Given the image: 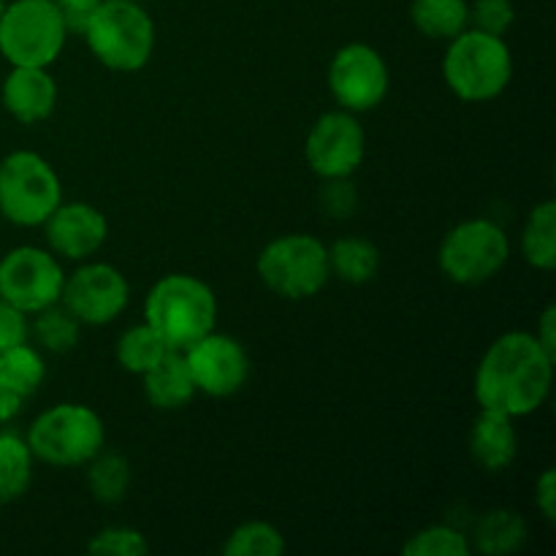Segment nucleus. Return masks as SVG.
Segmentation results:
<instances>
[{
	"instance_id": "nucleus-1",
	"label": "nucleus",
	"mask_w": 556,
	"mask_h": 556,
	"mask_svg": "<svg viewBox=\"0 0 556 556\" xmlns=\"http://www.w3.org/2000/svg\"><path fill=\"white\" fill-rule=\"evenodd\" d=\"M554 364L556 358L543 351L532 331H505L478 362L476 402L514 421L532 416L552 394Z\"/></svg>"
},
{
	"instance_id": "nucleus-2",
	"label": "nucleus",
	"mask_w": 556,
	"mask_h": 556,
	"mask_svg": "<svg viewBox=\"0 0 556 556\" xmlns=\"http://www.w3.org/2000/svg\"><path fill=\"white\" fill-rule=\"evenodd\" d=\"M217 320V299L210 282L193 275H166L150 288L144 302V324L166 342L168 351H188L210 334Z\"/></svg>"
},
{
	"instance_id": "nucleus-3",
	"label": "nucleus",
	"mask_w": 556,
	"mask_h": 556,
	"mask_svg": "<svg viewBox=\"0 0 556 556\" xmlns=\"http://www.w3.org/2000/svg\"><path fill=\"white\" fill-rule=\"evenodd\" d=\"M81 36L98 63L119 74L141 71L155 52V22L130 0H101L87 14Z\"/></svg>"
},
{
	"instance_id": "nucleus-4",
	"label": "nucleus",
	"mask_w": 556,
	"mask_h": 556,
	"mask_svg": "<svg viewBox=\"0 0 556 556\" xmlns=\"http://www.w3.org/2000/svg\"><path fill=\"white\" fill-rule=\"evenodd\" d=\"M443 79L456 98L470 103L494 101L514 79V54L503 36L467 27L448 41Z\"/></svg>"
},
{
	"instance_id": "nucleus-5",
	"label": "nucleus",
	"mask_w": 556,
	"mask_h": 556,
	"mask_svg": "<svg viewBox=\"0 0 556 556\" xmlns=\"http://www.w3.org/2000/svg\"><path fill=\"white\" fill-rule=\"evenodd\" d=\"M36 462L52 467H81L103 451L106 429L92 407L63 402L43 410L25 434Z\"/></svg>"
},
{
	"instance_id": "nucleus-6",
	"label": "nucleus",
	"mask_w": 556,
	"mask_h": 556,
	"mask_svg": "<svg viewBox=\"0 0 556 556\" xmlns=\"http://www.w3.org/2000/svg\"><path fill=\"white\" fill-rule=\"evenodd\" d=\"M68 33L54 0H14L0 14V54L11 65L49 68L63 52Z\"/></svg>"
},
{
	"instance_id": "nucleus-7",
	"label": "nucleus",
	"mask_w": 556,
	"mask_h": 556,
	"mask_svg": "<svg viewBox=\"0 0 556 556\" xmlns=\"http://www.w3.org/2000/svg\"><path fill=\"white\" fill-rule=\"evenodd\" d=\"M63 201V185L47 157L16 150L0 161V215L14 226L36 228Z\"/></svg>"
},
{
	"instance_id": "nucleus-8",
	"label": "nucleus",
	"mask_w": 556,
	"mask_h": 556,
	"mask_svg": "<svg viewBox=\"0 0 556 556\" xmlns=\"http://www.w3.org/2000/svg\"><path fill=\"white\" fill-rule=\"evenodd\" d=\"M261 282L282 299H309L331 280L329 250L309 233H282L271 239L255 261Z\"/></svg>"
},
{
	"instance_id": "nucleus-9",
	"label": "nucleus",
	"mask_w": 556,
	"mask_h": 556,
	"mask_svg": "<svg viewBox=\"0 0 556 556\" xmlns=\"http://www.w3.org/2000/svg\"><path fill=\"white\" fill-rule=\"evenodd\" d=\"M510 258V239L503 226L486 217L462 220L445 233L438 266L456 286H481L497 277Z\"/></svg>"
},
{
	"instance_id": "nucleus-10",
	"label": "nucleus",
	"mask_w": 556,
	"mask_h": 556,
	"mask_svg": "<svg viewBox=\"0 0 556 556\" xmlns=\"http://www.w3.org/2000/svg\"><path fill=\"white\" fill-rule=\"evenodd\" d=\"M63 282L65 271L52 250L22 244L0 258V296L25 315L58 304Z\"/></svg>"
},
{
	"instance_id": "nucleus-11",
	"label": "nucleus",
	"mask_w": 556,
	"mask_h": 556,
	"mask_svg": "<svg viewBox=\"0 0 556 556\" xmlns=\"http://www.w3.org/2000/svg\"><path fill=\"white\" fill-rule=\"evenodd\" d=\"M391 74L383 54L369 43H345L329 63V90L340 109L353 114L372 112L389 96Z\"/></svg>"
},
{
	"instance_id": "nucleus-12",
	"label": "nucleus",
	"mask_w": 556,
	"mask_h": 556,
	"mask_svg": "<svg viewBox=\"0 0 556 556\" xmlns=\"http://www.w3.org/2000/svg\"><path fill=\"white\" fill-rule=\"evenodd\" d=\"M130 302V286L123 271L103 261L81 264L65 275L60 304L81 326H106L123 315Z\"/></svg>"
},
{
	"instance_id": "nucleus-13",
	"label": "nucleus",
	"mask_w": 556,
	"mask_h": 556,
	"mask_svg": "<svg viewBox=\"0 0 556 556\" xmlns=\"http://www.w3.org/2000/svg\"><path fill=\"white\" fill-rule=\"evenodd\" d=\"M367 134L358 117L345 109H334L315 119L304 141V157L320 179L353 177L364 163Z\"/></svg>"
},
{
	"instance_id": "nucleus-14",
	"label": "nucleus",
	"mask_w": 556,
	"mask_h": 556,
	"mask_svg": "<svg viewBox=\"0 0 556 556\" xmlns=\"http://www.w3.org/2000/svg\"><path fill=\"white\" fill-rule=\"evenodd\" d=\"M185 353L190 378H193L195 391L206 396H233L242 391L250 375V358L242 342L228 334H217L215 329L195 340Z\"/></svg>"
},
{
	"instance_id": "nucleus-15",
	"label": "nucleus",
	"mask_w": 556,
	"mask_h": 556,
	"mask_svg": "<svg viewBox=\"0 0 556 556\" xmlns=\"http://www.w3.org/2000/svg\"><path fill=\"white\" fill-rule=\"evenodd\" d=\"M49 250L60 258L87 261L103 248L109 237V223L101 210L87 201H60L58 210L43 223Z\"/></svg>"
},
{
	"instance_id": "nucleus-16",
	"label": "nucleus",
	"mask_w": 556,
	"mask_h": 556,
	"mask_svg": "<svg viewBox=\"0 0 556 556\" xmlns=\"http://www.w3.org/2000/svg\"><path fill=\"white\" fill-rule=\"evenodd\" d=\"M0 98L11 117L25 125H36L52 117L54 106H58V81L49 74V68L11 65Z\"/></svg>"
},
{
	"instance_id": "nucleus-17",
	"label": "nucleus",
	"mask_w": 556,
	"mask_h": 556,
	"mask_svg": "<svg viewBox=\"0 0 556 556\" xmlns=\"http://www.w3.org/2000/svg\"><path fill=\"white\" fill-rule=\"evenodd\" d=\"M470 456L481 470L503 472L514 465L519 454V432H516L514 418L497 410L478 413L476 424L470 427Z\"/></svg>"
},
{
	"instance_id": "nucleus-18",
	"label": "nucleus",
	"mask_w": 556,
	"mask_h": 556,
	"mask_svg": "<svg viewBox=\"0 0 556 556\" xmlns=\"http://www.w3.org/2000/svg\"><path fill=\"white\" fill-rule=\"evenodd\" d=\"M141 378H144L147 400L157 410H179L199 394L182 351H166L161 362L147 369Z\"/></svg>"
},
{
	"instance_id": "nucleus-19",
	"label": "nucleus",
	"mask_w": 556,
	"mask_h": 556,
	"mask_svg": "<svg viewBox=\"0 0 556 556\" xmlns=\"http://www.w3.org/2000/svg\"><path fill=\"white\" fill-rule=\"evenodd\" d=\"M472 543L486 556H508L521 552L527 543L525 516L508 508L486 510L472 527Z\"/></svg>"
},
{
	"instance_id": "nucleus-20",
	"label": "nucleus",
	"mask_w": 556,
	"mask_h": 556,
	"mask_svg": "<svg viewBox=\"0 0 556 556\" xmlns=\"http://www.w3.org/2000/svg\"><path fill=\"white\" fill-rule=\"evenodd\" d=\"M329 250L331 277H340L351 286H367L380 271V250L367 237H342Z\"/></svg>"
},
{
	"instance_id": "nucleus-21",
	"label": "nucleus",
	"mask_w": 556,
	"mask_h": 556,
	"mask_svg": "<svg viewBox=\"0 0 556 556\" xmlns=\"http://www.w3.org/2000/svg\"><path fill=\"white\" fill-rule=\"evenodd\" d=\"M521 255L538 271H552L556 266V201L532 206L521 228Z\"/></svg>"
},
{
	"instance_id": "nucleus-22",
	"label": "nucleus",
	"mask_w": 556,
	"mask_h": 556,
	"mask_svg": "<svg viewBox=\"0 0 556 556\" xmlns=\"http://www.w3.org/2000/svg\"><path fill=\"white\" fill-rule=\"evenodd\" d=\"M410 20L421 36L451 41L470 27V3L467 0H413Z\"/></svg>"
},
{
	"instance_id": "nucleus-23",
	"label": "nucleus",
	"mask_w": 556,
	"mask_h": 556,
	"mask_svg": "<svg viewBox=\"0 0 556 556\" xmlns=\"http://www.w3.org/2000/svg\"><path fill=\"white\" fill-rule=\"evenodd\" d=\"M33 456L30 445L22 434L0 432V505L16 503L33 483Z\"/></svg>"
},
{
	"instance_id": "nucleus-24",
	"label": "nucleus",
	"mask_w": 556,
	"mask_h": 556,
	"mask_svg": "<svg viewBox=\"0 0 556 556\" xmlns=\"http://www.w3.org/2000/svg\"><path fill=\"white\" fill-rule=\"evenodd\" d=\"M43 378H47V362L30 342H20L0 353V380L22 400L36 394Z\"/></svg>"
},
{
	"instance_id": "nucleus-25",
	"label": "nucleus",
	"mask_w": 556,
	"mask_h": 556,
	"mask_svg": "<svg viewBox=\"0 0 556 556\" xmlns=\"http://www.w3.org/2000/svg\"><path fill=\"white\" fill-rule=\"evenodd\" d=\"M87 489L92 500L101 505H117L128 497L130 489V465L119 454H103L98 451L87 462Z\"/></svg>"
},
{
	"instance_id": "nucleus-26",
	"label": "nucleus",
	"mask_w": 556,
	"mask_h": 556,
	"mask_svg": "<svg viewBox=\"0 0 556 556\" xmlns=\"http://www.w3.org/2000/svg\"><path fill=\"white\" fill-rule=\"evenodd\" d=\"M166 351V342L155 334L150 324H136L128 331H123L117 348H114V356H117V364L125 372L144 375L147 369L161 362Z\"/></svg>"
},
{
	"instance_id": "nucleus-27",
	"label": "nucleus",
	"mask_w": 556,
	"mask_h": 556,
	"mask_svg": "<svg viewBox=\"0 0 556 556\" xmlns=\"http://www.w3.org/2000/svg\"><path fill=\"white\" fill-rule=\"evenodd\" d=\"M30 334L38 348L49 353H68L79 345V329L81 324L63 307V304H52V307L41 309L33 315Z\"/></svg>"
},
{
	"instance_id": "nucleus-28",
	"label": "nucleus",
	"mask_w": 556,
	"mask_h": 556,
	"mask_svg": "<svg viewBox=\"0 0 556 556\" xmlns=\"http://www.w3.org/2000/svg\"><path fill=\"white\" fill-rule=\"evenodd\" d=\"M226 556H282L286 538L269 521H244L223 543Z\"/></svg>"
},
{
	"instance_id": "nucleus-29",
	"label": "nucleus",
	"mask_w": 556,
	"mask_h": 556,
	"mask_svg": "<svg viewBox=\"0 0 556 556\" xmlns=\"http://www.w3.org/2000/svg\"><path fill=\"white\" fill-rule=\"evenodd\" d=\"M405 556H467L470 541L465 532L448 525H432L427 530H418L410 541L402 546Z\"/></svg>"
},
{
	"instance_id": "nucleus-30",
	"label": "nucleus",
	"mask_w": 556,
	"mask_h": 556,
	"mask_svg": "<svg viewBox=\"0 0 556 556\" xmlns=\"http://www.w3.org/2000/svg\"><path fill=\"white\" fill-rule=\"evenodd\" d=\"M87 552L96 556H144L150 552V543L136 527H103L101 532L90 538Z\"/></svg>"
},
{
	"instance_id": "nucleus-31",
	"label": "nucleus",
	"mask_w": 556,
	"mask_h": 556,
	"mask_svg": "<svg viewBox=\"0 0 556 556\" xmlns=\"http://www.w3.org/2000/svg\"><path fill=\"white\" fill-rule=\"evenodd\" d=\"M514 22V0H472L470 3V27H476V30L505 38Z\"/></svg>"
},
{
	"instance_id": "nucleus-32",
	"label": "nucleus",
	"mask_w": 556,
	"mask_h": 556,
	"mask_svg": "<svg viewBox=\"0 0 556 556\" xmlns=\"http://www.w3.org/2000/svg\"><path fill=\"white\" fill-rule=\"evenodd\" d=\"M318 204L334 220H348L358 206V190L351 182V177L324 179V188L318 193Z\"/></svg>"
},
{
	"instance_id": "nucleus-33",
	"label": "nucleus",
	"mask_w": 556,
	"mask_h": 556,
	"mask_svg": "<svg viewBox=\"0 0 556 556\" xmlns=\"http://www.w3.org/2000/svg\"><path fill=\"white\" fill-rule=\"evenodd\" d=\"M27 337H30L27 315L0 296V353L20 345V342H27Z\"/></svg>"
},
{
	"instance_id": "nucleus-34",
	"label": "nucleus",
	"mask_w": 556,
	"mask_h": 556,
	"mask_svg": "<svg viewBox=\"0 0 556 556\" xmlns=\"http://www.w3.org/2000/svg\"><path fill=\"white\" fill-rule=\"evenodd\" d=\"M535 508L541 510L548 525L556 521V472L548 467L535 481Z\"/></svg>"
},
{
	"instance_id": "nucleus-35",
	"label": "nucleus",
	"mask_w": 556,
	"mask_h": 556,
	"mask_svg": "<svg viewBox=\"0 0 556 556\" xmlns=\"http://www.w3.org/2000/svg\"><path fill=\"white\" fill-rule=\"evenodd\" d=\"M60 5V11L65 14V22H68V30H81L87 14L96 9L101 0H54Z\"/></svg>"
},
{
	"instance_id": "nucleus-36",
	"label": "nucleus",
	"mask_w": 556,
	"mask_h": 556,
	"mask_svg": "<svg viewBox=\"0 0 556 556\" xmlns=\"http://www.w3.org/2000/svg\"><path fill=\"white\" fill-rule=\"evenodd\" d=\"M532 334H535V340L541 342L543 351L556 358V307L554 304H548V307L543 309L541 324H538V329L532 331Z\"/></svg>"
},
{
	"instance_id": "nucleus-37",
	"label": "nucleus",
	"mask_w": 556,
	"mask_h": 556,
	"mask_svg": "<svg viewBox=\"0 0 556 556\" xmlns=\"http://www.w3.org/2000/svg\"><path fill=\"white\" fill-rule=\"evenodd\" d=\"M22 402H25V400H22L20 394H14V391H11L9 386L0 380V427H3V424H9V421H14L16 413L22 410Z\"/></svg>"
},
{
	"instance_id": "nucleus-38",
	"label": "nucleus",
	"mask_w": 556,
	"mask_h": 556,
	"mask_svg": "<svg viewBox=\"0 0 556 556\" xmlns=\"http://www.w3.org/2000/svg\"><path fill=\"white\" fill-rule=\"evenodd\" d=\"M3 9H5V0H0V14H3Z\"/></svg>"
},
{
	"instance_id": "nucleus-39",
	"label": "nucleus",
	"mask_w": 556,
	"mask_h": 556,
	"mask_svg": "<svg viewBox=\"0 0 556 556\" xmlns=\"http://www.w3.org/2000/svg\"><path fill=\"white\" fill-rule=\"evenodd\" d=\"M130 3H147V0H130Z\"/></svg>"
}]
</instances>
